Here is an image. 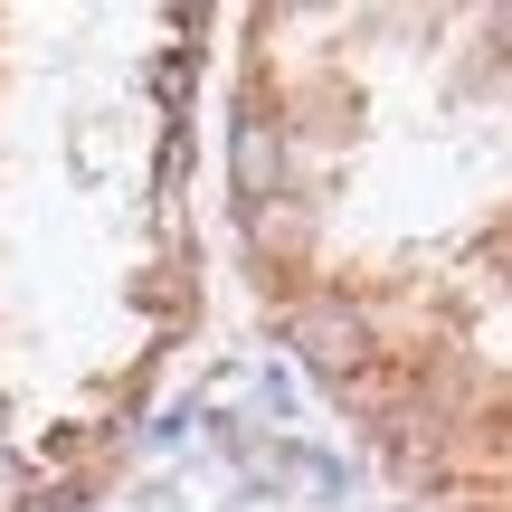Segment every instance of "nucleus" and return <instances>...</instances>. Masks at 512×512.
Masks as SVG:
<instances>
[{
    "label": "nucleus",
    "mask_w": 512,
    "mask_h": 512,
    "mask_svg": "<svg viewBox=\"0 0 512 512\" xmlns=\"http://www.w3.org/2000/svg\"><path fill=\"white\" fill-rule=\"evenodd\" d=\"M285 342L304 351L323 380H351V370H361V351H370V323L342 304V294H323V304H304V313L285 323Z\"/></svg>",
    "instance_id": "nucleus-1"
},
{
    "label": "nucleus",
    "mask_w": 512,
    "mask_h": 512,
    "mask_svg": "<svg viewBox=\"0 0 512 512\" xmlns=\"http://www.w3.org/2000/svg\"><path fill=\"white\" fill-rule=\"evenodd\" d=\"M228 181H238L247 209H266L285 190V124L266 105H238V124H228Z\"/></svg>",
    "instance_id": "nucleus-2"
},
{
    "label": "nucleus",
    "mask_w": 512,
    "mask_h": 512,
    "mask_svg": "<svg viewBox=\"0 0 512 512\" xmlns=\"http://www.w3.org/2000/svg\"><path fill=\"white\" fill-rule=\"evenodd\" d=\"M29 503V475H19V456H0V512H19Z\"/></svg>",
    "instance_id": "nucleus-3"
},
{
    "label": "nucleus",
    "mask_w": 512,
    "mask_h": 512,
    "mask_svg": "<svg viewBox=\"0 0 512 512\" xmlns=\"http://www.w3.org/2000/svg\"><path fill=\"white\" fill-rule=\"evenodd\" d=\"M484 38H494V48L512 57V0H503V10H494V19H484Z\"/></svg>",
    "instance_id": "nucleus-4"
}]
</instances>
